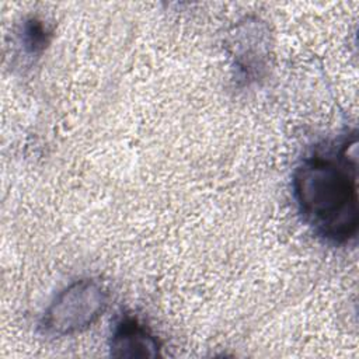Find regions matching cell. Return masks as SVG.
<instances>
[{
    "label": "cell",
    "instance_id": "cell-1",
    "mask_svg": "<svg viewBox=\"0 0 359 359\" xmlns=\"http://www.w3.org/2000/svg\"><path fill=\"white\" fill-rule=\"evenodd\" d=\"M358 136H346L337 150L314 151L293 174V196L304 222L316 234L334 244L356 237Z\"/></svg>",
    "mask_w": 359,
    "mask_h": 359
},
{
    "label": "cell",
    "instance_id": "cell-2",
    "mask_svg": "<svg viewBox=\"0 0 359 359\" xmlns=\"http://www.w3.org/2000/svg\"><path fill=\"white\" fill-rule=\"evenodd\" d=\"M108 306L104 285L91 278L72 282L60 290L39 321L41 331L48 337L74 335L91 327Z\"/></svg>",
    "mask_w": 359,
    "mask_h": 359
},
{
    "label": "cell",
    "instance_id": "cell-3",
    "mask_svg": "<svg viewBox=\"0 0 359 359\" xmlns=\"http://www.w3.org/2000/svg\"><path fill=\"white\" fill-rule=\"evenodd\" d=\"M111 355L115 358H156L160 355V342L136 318H121L111 335Z\"/></svg>",
    "mask_w": 359,
    "mask_h": 359
},
{
    "label": "cell",
    "instance_id": "cell-4",
    "mask_svg": "<svg viewBox=\"0 0 359 359\" xmlns=\"http://www.w3.org/2000/svg\"><path fill=\"white\" fill-rule=\"evenodd\" d=\"M49 36L50 31L46 28L43 21L38 18H29L22 27L21 42L28 53L35 55L46 48L49 43Z\"/></svg>",
    "mask_w": 359,
    "mask_h": 359
}]
</instances>
